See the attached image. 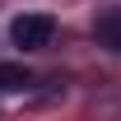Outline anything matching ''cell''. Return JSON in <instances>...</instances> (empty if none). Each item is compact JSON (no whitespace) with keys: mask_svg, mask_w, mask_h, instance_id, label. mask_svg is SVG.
Masks as SVG:
<instances>
[{"mask_svg":"<svg viewBox=\"0 0 121 121\" xmlns=\"http://www.w3.org/2000/svg\"><path fill=\"white\" fill-rule=\"evenodd\" d=\"M23 84H28V70L14 65V60H5V65H0V93H14V89H23Z\"/></svg>","mask_w":121,"mask_h":121,"instance_id":"obj_2","label":"cell"},{"mask_svg":"<svg viewBox=\"0 0 121 121\" xmlns=\"http://www.w3.org/2000/svg\"><path fill=\"white\" fill-rule=\"evenodd\" d=\"M51 33H56V23L47 14H19L14 23H9V37H14V47H23V51H42V47L51 42Z\"/></svg>","mask_w":121,"mask_h":121,"instance_id":"obj_1","label":"cell"}]
</instances>
